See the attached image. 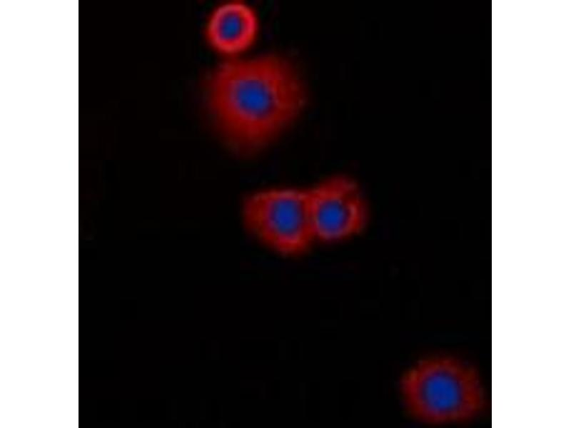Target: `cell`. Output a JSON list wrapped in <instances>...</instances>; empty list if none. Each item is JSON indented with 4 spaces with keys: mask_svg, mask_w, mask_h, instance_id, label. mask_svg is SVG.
<instances>
[{
    "mask_svg": "<svg viewBox=\"0 0 571 428\" xmlns=\"http://www.w3.org/2000/svg\"><path fill=\"white\" fill-rule=\"evenodd\" d=\"M208 101L221 135L235 151L258 150L299 115L306 102L292 65L275 55L221 63L207 83Z\"/></svg>",
    "mask_w": 571,
    "mask_h": 428,
    "instance_id": "obj_1",
    "label": "cell"
},
{
    "mask_svg": "<svg viewBox=\"0 0 571 428\" xmlns=\"http://www.w3.org/2000/svg\"><path fill=\"white\" fill-rule=\"evenodd\" d=\"M400 390L409 414L428 424L468 422L479 415L485 404L477 372L450 356L430 357L415 363L400 379Z\"/></svg>",
    "mask_w": 571,
    "mask_h": 428,
    "instance_id": "obj_2",
    "label": "cell"
},
{
    "mask_svg": "<svg viewBox=\"0 0 571 428\" xmlns=\"http://www.w3.org/2000/svg\"><path fill=\"white\" fill-rule=\"evenodd\" d=\"M243 218L253 236L286 255L305 251L315 240L308 189L271 188L250 195Z\"/></svg>",
    "mask_w": 571,
    "mask_h": 428,
    "instance_id": "obj_3",
    "label": "cell"
},
{
    "mask_svg": "<svg viewBox=\"0 0 571 428\" xmlns=\"http://www.w3.org/2000/svg\"><path fill=\"white\" fill-rule=\"evenodd\" d=\"M315 240L335 242L360 232L368 220L363 193L352 179L337 175L308 189Z\"/></svg>",
    "mask_w": 571,
    "mask_h": 428,
    "instance_id": "obj_4",
    "label": "cell"
},
{
    "mask_svg": "<svg viewBox=\"0 0 571 428\" xmlns=\"http://www.w3.org/2000/svg\"><path fill=\"white\" fill-rule=\"evenodd\" d=\"M258 19L253 9L241 1H231L216 8L206 30L209 44L218 52L232 55L246 51L254 43Z\"/></svg>",
    "mask_w": 571,
    "mask_h": 428,
    "instance_id": "obj_5",
    "label": "cell"
}]
</instances>
